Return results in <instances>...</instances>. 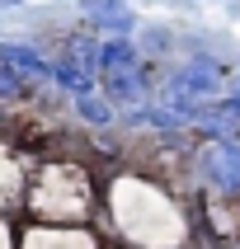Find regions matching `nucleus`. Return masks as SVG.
Instances as JSON below:
<instances>
[{"instance_id":"39448f33","label":"nucleus","mask_w":240,"mask_h":249,"mask_svg":"<svg viewBox=\"0 0 240 249\" xmlns=\"http://www.w3.org/2000/svg\"><path fill=\"white\" fill-rule=\"evenodd\" d=\"M0 61H5V66L19 75V80H28V85L52 75V66H47V61H42L33 47H24V42H0Z\"/></svg>"},{"instance_id":"6e6552de","label":"nucleus","mask_w":240,"mask_h":249,"mask_svg":"<svg viewBox=\"0 0 240 249\" xmlns=\"http://www.w3.org/2000/svg\"><path fill=\"white\" fill-rule=\"evenodd\" d=\"M231 104H236V108H240V80H236V94H231Z\"/></svg>"},{"instance_id":"0eeeda50","label":"nucleus","mask_w":240,"mask_h":249,"mask_svg":"<svg viewBox=\"0 0 240 249\" xmlns=\"http://www.w3.org/2000/svg\"><path fill=\"white\" fill-rule=\"evenodd\" d=\"M75 108H80V118H85V123H113L109 99H99L94 89H90V94H75Z\"/></svg>"},{"instance_id":"20e7f679","label":"nucleus","mask_w":240,"mask_h":249,"mask_svg":"<svg viewBox=\"0 0 240 249\" xmlns=\"http://www.w3.org/2000/svg\"><path fill=\"white\" fill-rule=\"evenodd\" d=\"M203 169L217 188H240V137H222L217 146H207Z\"/></svg>"},{"instance_id":"7ed1b4c3","label":"nucleus","mask_w":240,"mask_h":249,"mask_svg":"<svg viewBox=\"0 0 240 249\" xmlns=\"http://www.w3.org/2000/svg\"><path fill=\"white\" fill-rule=\"evenodd\" d=\"M217 85H222V71L212 66V61H188L179 75H169L165 89H174V94L188 99V104H203V99L217 94Z\"/></svg>"},{"instance_id":"f03ea898","label":"nucleus","mask_w":240,"mask_h":249,"mask_svg":"<svg viewBox=\"0 0 240 249\" xmlns=\"http://www.w3.org/2000/svg\"><path fill=\"white\" fill-rule=\"evenodd\" d=\"M52 80L61 85V89H71V94H90L99 85V47L90 38H75L61 52V61L52 66Z\"/></svg>"},{"instance_id":"1a4fd4ad","label":"nucleus","mask_w":240,"mask_h":249,"mask_svg":"<svg viewBox=\"0 0 240 249\" xmlns=\"http://www.w3.org/2000/svg\"><path fill=\"white\" fill-rule=\"evenodd\" d=\"M0 5H19V0H0Z\"/></svg>"},{"instance_id":"f257e3e1","label":"nucleus","mask_w":240,"mask_h":249,"mask_svg":"<svg viewBox=\"0 0 240 249\" xmlns=\"http://www.w3.org/2000/svg\"><path fill=\"white\" fill-rule=\"evenodd\" d=\"M99 80H104L109 99H118V104H141V94H146L141 61H137V52H132L123 38L99 42Z\"/></svg>"},{"instance_id":"423d86ee","label":"nucleus","mask_w":240,"mask_h":249,"mask_svg":"<svg viewBox=\"0 0 240 249\" xmlns=\"http://www.w3.org/2000/svg\"><path fill=\"white\" fill-rule=\"evenodd\" d=\"M85 14H90V24L109 28V33H127L132 28V10L118 5V0H85Z\"/></svg>"}]
</instances>
